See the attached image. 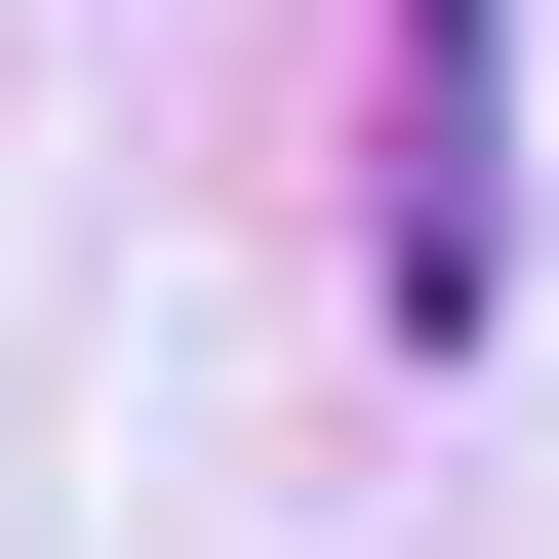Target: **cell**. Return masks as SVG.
I'll return each instance as SVG.
<instances>
[{"label": "cell", "mask_w": 559, "mask_h": 559, "mask_svg": "<svg viewBox=\"0 0 559 559\" xmlns=\"http://www.w3.org/2000/svg\"><path fill=\"white\" fill-rule=\"evenodd\" d=\"M479 280H520V40L400 0V320H479Z\"/></svg>", "instance_id": "6da1fadb"}]
</instances>
